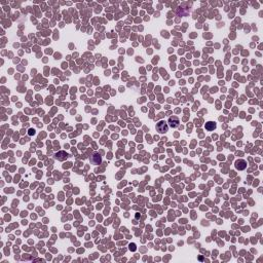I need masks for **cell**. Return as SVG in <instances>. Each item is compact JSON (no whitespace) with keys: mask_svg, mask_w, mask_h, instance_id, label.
<instances>
[{"mask_svg":"<svg viewBox=\"0 0 263 263\" xmlns=\"http://www.w3.org/2000/svg\"><path fill=\"white\" fill-rule=\"evenodd\" d=\"M156 130H157V132L159 133V134H165V133L168 132L169 125L166 121L160 120L158 124H156Z\"/></svg>","mask_w":263,"mask_h":263,"instance_id":"6da1fadb","label":"cell"},{"mask_svg":"<svg viewBox=\"0 0 263 263\" xmlns=\"http://www.w3.org/2000/svg\"><path fill=\"white\" fill-rule=\"evenodd\" d=\"M180 124V120L177 116H171L168 120V125L172 129H176Z\"/></svg>","mask_w":263,"mask_h":263,"instance_id":"7a4b0ae2","label":"cell"},{"mask_svg":"<svg viewBox=\"0 0 263 263\" xmlns=\"http://www.w3.org/2000/svg\"><path fill=\"white\" fill-rule=\"evenodd\" d=\"M235 166L236 170L243 171L247 168V161L244 160V159H238V160L235 163Z\"/></svg>","mask_w":263,"mask_h":263,"instance_id":"3957f363","label":"cell"},{"mask_svg":"<svg viewBox=\"0 0 263 263\" xmlns=\"http://www.w3.org/2000/svg\"><path fill=\"white\" fill-rule=\"evenodd\" d=\"M91 163H94V165H99V163H101V161H102L101 155L99 153H94L93 156L91 157Z\"/></svg>","mask_w":263,"mask_h":263,"instance_id":"277c9868","label":"cell"},{"mask_svg":"<svg viewBox=\"0 0 263 263\" xmlns=\"http://www.w3.org/2000/svg\"><path fill=\"white\" fill-rule=\"evenodd\" d=\"M206 129L208 130V131H213V130L216 129V124L213 121H209L206 124Z\"/></svg>","mask_w":263,"mask_h":263,"instance_id":"5b68a950","label":"cell"}]
</instances>
